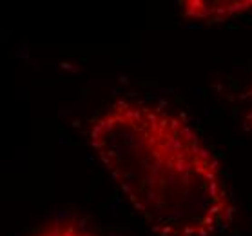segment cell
<instances>
[{
    "label": "cell",
    "instance_id": "obj_1",
    "mask_svg": "<svg viewBox=\"0 0 252 236\" xmlns=\"http://www.w3.org/2000/svg\"><path fill=\"white\" fill-rule=\"evenodd\" d=\"M96 156L156 236H218L234 203L216 156L185 118L116 100L89 124Z\"/></svg>",
    "mask_w": 252,
    "mask_h": 236
},
{
    "label": "cell",
    "instance_id": "obj_4",
    "mask_svg": "<svg viewBox=\"0 0 252 236\" xmlns=\"http://www.w3.org/2000/svg\"><path fill=\"white\" fill-rule=\"evenodd\" d=\"M245 100L249 102V109H247V115H245V127L247 129H252V87L247 91Z\"/></svg>",
    "mask_w": 252,
    "mask_h": 236
},
{
    "label": "cell",
    "instance_id": "obj_2",
    "mask_svg": "<svg viewBox=\"0 0 252 236\" xmlns=\"http://www.w3.org/2000/svg\"><path fill=\"white\" fill-rule=\"evenodd\" d=\"M252 9V0L249 2H184V15L203 20H221L230 18L238 13Z\"/></svg>",
    "mask_w": 252,
    "mask_h": 236
},
{
    "label": "cell",
    "instance_id": "obj_3",
    "mask_svg": "<svg viewBox=\"0 0 252 236\" xmlns=\"http://www.w3.org/2000/svg\"><path fill=\"white\" fill-rule=\"evenodd\" d=\"M34 236H98L91 231H86L78 227V225L73 224H58L53 225V227H47V229L36 233Z\"/></svg>",
    "mask_w": 252,
    "mask_h": 236
}]
</instances>
